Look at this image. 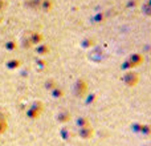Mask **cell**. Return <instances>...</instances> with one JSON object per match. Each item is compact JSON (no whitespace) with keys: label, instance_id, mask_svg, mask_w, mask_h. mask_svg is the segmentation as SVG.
Segmentation results:
<instances>
[{"label":"cell","instance_id":"6da1fadb","mask_svg":"<svg viewBox=\"0 0 151 146\" xmlns=\"http://www.w3.org/2000/svg\"><path fill=\"white\" fill-rule=\"evenodd\" d=\"M131 130L137 134H141L143 137H150L151 136V125L149 124H138L134 122L131 124Z\"/></svg>","mask_w":151,"mask_h":146},{"label":"cell","instance_id":"7a4b0ae2","mask_svg":"<svg viewBox=\"0 0 151 146\" xmlns=\"http://www.w3.org/2000/svg\"><path fill=\"white\" fill-rule=\"evenodd\" d=\"M142 60H143V57H142L139 53H134V55L130 56V59H129L127 61H125L122 68L123 69H131V68H134V66L139 65V64L142 63Z\"/></svg>","mask_w":151,"mask_h":146},{"label":"cell","instance_id":"3957f363","mask_svg":"<svg viewBox=\"0 0 151 146\" xmlns=\"http://www.w3.org/2000/svg\"><path fill=\"white\" fill-rule=\"evenodd\" d=\"M122 80L127 86H134V85H137V82H138L139 76H138V73L137 72L130 71V72H127L125 76H123Z\"/></svg>","mask_w":151,"mask_h":146},{"label":"cell","instance_id":"277c9868","mask_svg":"<svg viewBox=\"0 0 151 146\" xmlns=\"http://www.w3.org/2000/svg\"><path fill=\"white\" fill-rule=\"evenodd\" d=\"M86 92H88V85L83 80H78L77 82L74 84V94L77 97H83L86 96Z\"/></svg>","mask_w":151,"mask_h":146},{"label":"cell","instance_id":"5b68a950","mask_svg":"<svg viewBox=\"0 0 151 146\" xmlns=\"http://www.w3.org/2000/svg\"><path fill=\"white\" fill-rule=\"evenodd\" d=\"M94 136V130L91 126H85V128L78 129V137L81 139H90Z\"/></svg>","mask_w":151,"mask_h":146},{"label":"cell","instance_id":"8992f818","mask_svg":"<svg viewBox=\"0 0 151 146\" xmlns=\"http://www.w3.org/2000/svg\"><path fill=\"white\" fill-rule=\"evenodd\" d=\"M72 118V114L70 112H66V110H63V112H58L57 114H56V121H57L58 124H66L69 120Z\"/></svg>","mask_w":151,"mask_h":146},{"label":"cell","instance_id":"52a82bcc","mask_svg":"<svg viewBox=\"0 0 151 146\" xmlns=\"http://www.w3.org/2000/svg\"><path fill=\"white\" fill-rule=\"evenodd\" d=\"M76 125H77V128H85V126H90V121H89L88 117H85V116H78L77 118L74 120Z\"/></svg>","mask_w":151,"mask_h":146},{"label":"cell","instance_id":"ba28073f","mask_svg":"<svg viewBox=\"0 0 151 146\" xmlns=\"http://www.w3.org/2000/svg\"><path fill=\"white\" fill-rule=\"evenodd\" d=\"M60 137L64 139V141H68V139H70V137H72L70 129H69L68 126H63V128L60 129Z\"/></svg>","mask_w":151,"mask_h":146},{"label":"cell","instance_id":"9c48e42d","mask_svg":"<svg viewBox=\"0 0 151 146\" xmlns=\"http://www.w3.org/2000/svg\"><path fill=\"white\" fill-rule=\"evenodd\" d=\"M52 96L55 97V98H60V97L64 96V90L61 88H58L57 85L55 86V88L52 89Z\"/></svg>","mask_w":151,"mask_h":146},{"label":"cell","instance_id":"30bf717a","mask_svg":"<svg viewBox=\"0 0 151 146\" xmlns=\"http://www.w3.org/2000/svg\"><path fill=\"white\" fill-rule=\"evenodd\" d=\"M96 100V93H89L86 94V98H85V104L86 105H91Z\"/></svg>","mask_w":151,"mask_h":146},{"label":"cell","instance_id":"8fae6325","mask_svg":"<svg viewBox=\"0 0 151 146\" xmlns=\"http://www.w3.org/2000/svg\"><path fill=\"white\" fill-rule=\"evenodd\" d=\"M145 146H151V145H145Z\"/></svg>","mask_w":151,"mask_h":146}]
</instances>
